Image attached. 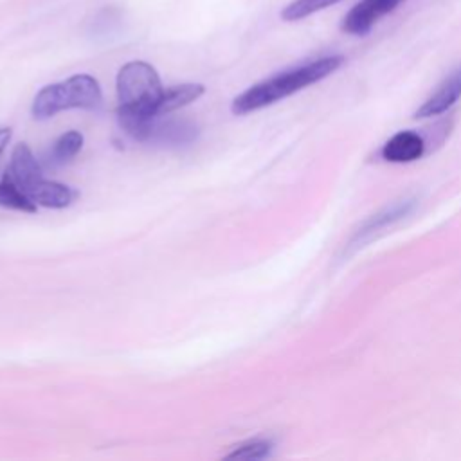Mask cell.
<instances>
[{"label":"cell","instance_id":"obj_1","mask_svg":"<svg viewBox=\"0 0 461 461\" xmlns=\"http://www.w3.org/2000/svg\"><path fill=\"white\" fill-rule=\"evenodd\" d=\"M344 63V56L333 54V56H324L313 61H308L304 65H299L295 68L285 70L270 79H265L243 94H240L232 101V112L236 115H245L254 110H259L263 106H268L286 95H292L321 79L326 76L333 74L337 68H340Z\"/></svg>","mask_w":461,"mask_h":461},{"label":"cell","instance_id":"obj_2","mask_svg":"<svg viewBox=\"0 0 461 461\" xmlns=\"http://www.w3.org/2000/svg\"><path fill=\"white\" fill-rule=\"evenodd\" d=\"M162 94L160 77L149 63L130 61L122 65L117 74L119 124L124 126L158 117L155 115V108Z\"/></svg>","mask_w":461,"mask_h":461},{"label":"cell","instance_id":"obj_3","mask_svg":"<svg viewBox=\"0 0 461 461\" xmlns=\"http://www.w3.org/2000/svg\"><path fill=\"white\" fill-rule=\"evenodd\" d=\"M101 103V86L88 74H76L61 83L43 86L32 103L36 119H49L68 108H95Z\"/></svg>","mask_w":461,"mask_h":461},{"label":"cell","instance_id":"obj_4","mask_svg":"<svg viewBox=\"0 0 461 461\" xmlns=\"http://www.w3.org/2000/svg\"><path fill=\"white\" fill-rule=\"evenodd\" d=\"M405 0H360L342 18V31L353 36L367 34L385 14L393 13Z\"/></svg>","mask_w":461,"mask_h":461},{"label":"cell","instance_id":"obj_5","mask_svg":"<svg viewBox=\"0 0 461 461\" xmlns=\"http://www.w3.org/2000/svg\"><path fill=\"white\" fill-rule=\"evenodd\" d=\"M196 137H198L196 124H193L185 119L160 121V117H155V121L151 122L146 142H157V144H167V146H184V144H191Z\"/></svg>","mask_w":461,"mask_h":461},{"label":"cell","instance_id":"obj_6","mask_svg":"<svg viewBox=\"0 0 461 461\" xmlns=\"http://www.w3.org/2000/svg\"><path fill=\"white\" fill-rule=\"evenodd\" d=\"M9 176L13 182L27 194L40 180L41 176V167L38 160L34 158L31 148L27 144H18L13 149L11 155V164H9Z\"/></svg>","mask_w":461,"mask_h":461},{"label":"cell","instance_id":"obj_7","mask_svg":"<svg viewBox=\"0 0 461 461\" xmlns=\"http://www.w3.org/2000/svg\"><path fill=\"white\" fill-rule=\"evenodd\" d=\"M461 97V67L456 68L438 90L416 110V117H432L448 110Z\"/></svg>","mask_w":461,"mask_h":461},{"label":"cell","instance_id":"obj_8","mask_svg":"<svg viewBox=\"0 0 461 461\" xmlns=\"http://www.w3.org/2000/svg\"><path fill=\"white\" fill-rule=\"evenodd\" d=\"M423 153V139L414 131H400L393 135L382 148V157L389 162H411Z\"/></svg>","mask_w":461,"mask_h":461},{"label":"cell","instance_id":"obj_9","mask_svg":"<svg viewBox=\"0 0 461 461\" xmlns=\"http://www.w3.org/2000/svg\"><path fill=\"white\" fill-rule=\"evenodd\" d=\"M27 196L36 203L50 209H63L70 205V202L76 198V191H72L68 185L50 182V180H40Z\"/></svg>","mask_w":461,"mask_h":461},{"label":"cell","instance_id":"obj_10","mask_svg":"<svg viewBox=\"0 0 461 461\" xmlns=\"http://www.w3.org/2000/svg\"><path fill=\"white\" fill-rule=\"evenodd\" d=\"M203 94V85L198 83H185V85H176L171 88H166L160 101L157 103L155 115L162 117L166 113H171L193 101H196Z\"/></svg>","mask_w":461,"mask_h":461},{"label":"cell","instance_id":"obj_11","mask_svg":"<svg viewBox=\"0 0 461 461\" xmlns=\"http://www.w3.org/2000/svg\"><path fill=\"white\" fill-rule=\"evenodd\" d=\"M0 205L22 212H36V203L13 182L9 175H5L0 182Z\"/></svg>","mask_w":461,"mask_h":461},{"label":"cell","instance_id":"obj_12","mask_svg":"<svg viewBox=\"0 0 461 461\" xmlns=\"http://www.w3.org/2000/svg\"><path fill=\"white\" fill-rule=\"evenodd\" d=\"M81 148H83V135L76 130L67 131L54 142V146L50 149V162L52 164H65L72 157H76Z\"/></svg>","mask_w":461,"mask_h":461},{"label":"cell","instance_id":"obj_13","mask_svg":"<svg viewBox=\"0 0 461 461\" xmlns=\"http://www.w3.org/2000/svg\"><path fill=\"white\" fill-rule=\"evenodd\" d=\"M342 0H294L281 11V18L285 22H297L303 20L317 11H322L333 4H339Z\"/></svg>","mask_w":461,"mask_h":461},{"label":"cell","instance_id":"obj_14","mask_svg":"<svg viewBox=\"0 0 461 461\" xmlns=\"http://www.w3.org/2000/svg\"><path fill=\"white\" fill-rule=\"evenodd\" d=\"M411 207H412V202H400V203L393 205L391 209H387V211H384V212H380V214L373 216V218H371V220H367V221H366V225L357 232V238H358V240H362L366 234L376 232L378 229H382V227L389 225L391 221H394V220H398V218L405 216V214L411 211Z\"/></svg>","mask_w":461,"mask_h":461},{"label":"cell","instance_id":"obj_15","mask_svg":"<svg viewBox=\"0 0 461 461\" xmlns=\"http://www.w3.org/2000/svg\"><path fill=\"white\" fill-rule=\"evenodd\" d=\"M272 450V443L270 441H263V439H254L249 443L240 445L236 450H232L230 454H227L229 459H245V461H252V459H263L267 456H270Z\"/></svg>","mask_w":461,"mask_h":461},{"label":"cell","instance_id":"obj_16","mask_svg":"<svg viewBox=\"0 0 461 461\" xmlns=\"http://www.w3.org/2000/svg\"><path fill=\"white\" fill-rule=\"evenodd\" d=\"M9 139H11V130L9 128H0V155L5 149Z\"/></svg>","mask_w":461,"mask_h":461}]
</instances>
